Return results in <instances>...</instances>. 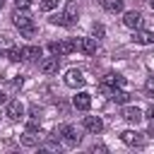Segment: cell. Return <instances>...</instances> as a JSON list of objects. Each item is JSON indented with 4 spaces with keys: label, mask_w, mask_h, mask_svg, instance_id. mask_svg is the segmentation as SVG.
Wrapping results in <instances>:
<instances>
[{
    "label": "cell",
    "mask_w": 154,
    "mask_h": 154,
    "mask_svg": "<svg viewBox=\"0 0 154 154\" xmlns=\"http://www.w3.org/2000/svg\"><path fill=\"white\" fill-rule=\"evenodd\" d=\"M7 58H10L12 63H19V60H22V48H17V46H12V48L7 51Z\"/></svg>",
    "instance_id": "cell-21"
},
{
    "label": "cell",
    "mask_w": 154,
    "mask_h": 154,
    "mask_svg": "<svg viewBox=\"0 0 154 154\" xmlns=\"http://www.w3.org/2000/svg\"><path fill=\"white\" fill-rule=\"evenodd\" d=\"M72 103H75L77 111H89V106H91V94H87V91H77V96L72 99Z\"/></svg>",
    "instance_id": "cell-15"
},
{
    "label": "cell",
    "mask_w": 154,
    "mask_h": 154,
    "mask_svg": "<svg viewBox=\"0 0 154 154\" xmlns=\"http://www.w3.org/2000/svg\"><path fill=\"white\" fill-rule=\"evenodd\" d=\"M142 118H144V113H142L137 106H128V103H125V108H123V120H128L130 125H137Z\"/></svg>",
    "instance_id": "cell-10"
},
{
    "label": "cell",
    "mask_w": 154,
    "mask_h": 154,
    "mask_svg": "<svg viewBox=\"0 0 154 154\" xmlns=\"http://www.w3.org/2000/svg\"><path fill=\"white\" fill-rule=\"evenodd\" d=\"M58 2H60V0H41V5H38V7H41L43 12H51V10H55V7H58Z\"/></svg>",
    "instance_id": "cell-22"
},
{
    "label": "cell",
    "mask_w": 154,
    "mask_h": 154,
    "mask_svg": "<svg viewBox=\"0 0 154 154\" xmlns=\"http://www.w3.org/2000/svg\"><path fill=\"white\" fill-rule=\"evenodd\" d=\"M123 24L128 26V29H142V14L140 12H135V10H130V12H125L123 14Z\"/></svg>",
    "instance_id": "cell-12"
},
{
    "label": "cell",
    "mask_w": 154,
    "mask_h": 154,
    "mask_svg": "<svg viewBox=\"0 0 154 154\" xmlns=\"http://www.w3.org/2000/svg\"><path fill=\"white\" fill-rule=\"evenodd\" d=\"M38 70L43 75H55L60 70V58L58 55H51V58H41L38 60Z\"/></svg>",
    "instance_id": "cell-6"
},
{
    "label": "cell",
    "mask_w": 154,
    "mask_h": 154,
    "mask_svg": "<svg viewBox=\"0 0 154 154\" xmlns=\"http://www.w3.org/2000/svg\"><path fill=\"white\" fill-rule=\"evenodd\" d=\"M144 116H147V118H149V120H154V103H152V106H149V108H147V113H144Z\"/></svg>",
    "instance_id": "cell-27"
},
{
    "label": "cell",
    "mask_w": 154,
    "mask_h": 154,
    "mask_svg": "<svg viewBox=\"0 0 154 154\" xmlns=\"http://www.w3.org/2000/svg\"><path fill=\"white\" fill-rule=\"evenodd\" d=\"M63 79H65V84H67L70 89H79V87H84V82H87V77L82 75V70H75V67L67 70Z\"/></svg>",
    "instance_id": "cell-4"
},
{
    "label": "cell",
    "mask_w": 154,
    "mask_h": 154,
    "mask_svg": "<svg viewBox=\"0 0 154 154\" xmlns=\"http://www.w3.org/2000/svg\"><path fill=\"white\" fill-rule=\"evenodd\" d=\"M149 7H152V10H154V0H149Z\"/></svg>",
    "instance_id": "cell-31"
},
{
    "label": "cell",
    "mask_w": 154,
    "mask_h": 154,
    "mask_svg": "<svg viewBox=\"0 0 154 154\" xmlns=\"http://www.w3.org/2000/svg\"><path fill=\"white\" fill-rule=\"evenodd\" d=\"M101 7L111 14H116V12H123V0H101Z\"/></svg>",
    "instance_id": "cell-19"
},
{
    "label": "cell",
    "mask_w": 154,
    "mask_h": 154,
    "mask_svg": "<svg viewBox=\"0 0 154 154\" xmlns=\"http://www.w3.org/2000/svg\"><path fill=\"white\" fill-rule=\"evenodd\" d=\"M0 103H7V94H2V91H0Z\"/></svg>",
    "instance_id": "cell-29"
},
{
    "label": "cell",
    "mask_w": 154,
    "mask_h": 154,
    "mask_svg": "<svg viewBox=\"0 0 154 154\" xmlns=\"http://www.w3.org/2000/svg\"><path fill=\"white\" fill-rule=\"evenodd\" d=\"M5 116H7L10 120H19V118L24 116V103H22L19 99H10L7 106H5Z\"/></svg>",
    "instance_id": "cell-7"
},
{
    "label": "cell",
    "mask_w": 154,
    "mask_h": 154,
    "mask_svg": "<svg viewBox=\"0 0 154 154\" xmlns=\"http://www.w3.org/2000/svg\"><path fill=\"white\" fill-rule=\"evenodd\" d=\"M75 48H77V51H82L84 55H94V53H96V48H99V43H96V38L84 36V38H75Z\"/></svg>",
    "instance_id": "cell-5"
},
{
    "label": "cell",
    "mask_w": 154,
    "mask_h": 154,
    "mask_svg": "<svg viewBox=\"0 0 154 154\" xmlns=\"http://www.w3.org/2000/svg\"><path fill=\"white\" fill-rule=\"evenodd\" d=\"M132 43H137V46H152V43H154V31L135 29V31H132Z\"/></svg>",
    "instance_id": "cell-9"
},
{
    "label": "cell",
    "mask_w": 154,
    "mask_h": 154,
    "mask_svg": "<svg viewBox=\"0 0 154 154\" xmlns=\"http://www.w3.org/2000/svg\"><path fill=\"white\" fill-rule=\"evenodd\" d=\"M0 10H2V0H0Z\"/></svg>",
    "instance_id": "cell-32"
},
{
    "label": "cell",
    "mask_w": 154,
    "mask_h": 154,
    "mask_svg": "<svg viewBox=\"0 0 154 154\" xmlns=\"http://www.w3.org/2000/svg\"><path fill=\"white\" fill-rule=\"evenodd\" d=\"M144 89H147V91H154V75H152V77L147 79V84H144Z\"/></svg>",
    "instance_id": "cell-25"
},
{
    "label": "cell",
    "mask_w": 154,
    "mask_h": 154,
    "mask_svg": "<svg viewBox=\"0 0 154 154\" xmlns=\"http://www.w3.org/2000/svg\"><path fill=\"white\" fill-rule=\"evenodd\" d=\"M147 94H149V99H154V91H147Z\"/></svg>",
    "instance_id": "cell-30"
},
{
    "label": "cell",
    "mask_w": 154,
    "mask_h": 154,
    "mask_svg": "<svg viewBox=\"0 0 154 154\" xmlns=\"http://www.w3.org/2000/svg\"><path fill=\"white\" fill-rule=\"evenodd\" d=\"M48 51H51L53 55H58V58H65V55H70L72 51H77V48H75V38H65V41H53V43L48 46Z\"/></svg>",
    "instance_id": "cell-3"
},
{
    "label": "cell",
    "mask_w": 154,
    "mask_h": 154,
    "mask_svg": "<svg viewBox=\"0 0 154 154\" xmlns=\"http://www.w3.org/2000/svg\"><path fill=\"white\" fill-rule=\"evenodd\" d=\"M120 140H123L128 147H140V144H142V132H137V130H125V132H120Z\"/></svg>",
    "instance_id": "cell-14"
},
{
    "label": "cell",
    "mask_w": 154,
    "mask_h": 154,
    "mask_svg": "<svg viewBox=\"0 0 154 154\" xmlns=\"http://www.w3.org/2000/svg\"><path fill=\"white\" fill-rule=\"evenodd\" d=\"M19 142L24 147H38L41 144V132L38 130H24V135L19 137Z\"/></svg>",
    "instance_id": "cell-13"
},
{
    "label": "cell",
    "mask_w": 154,
    "mask_h": 154,
    "mask_svg": "<svg viewBox=\"0 0 154 154\" xmlns=\"http://www.w3.org/2000/svg\"><path fill=\"white\" fill-rule=\"evenodd\" d=\"M63 147H65V144H63L60 140H55V137H51V140H46L43 144H38V149H41V152H55V154H60V152H63Z\"/></svg>",
    "instance_id": "cell-18"
},
{
    "label": "cell",
    "mask_w": 154,
    "mask_h": 154,
    "mask_svg": "<svg viewBox=\"0 0 154 154\" xmlns=\"http://www.w3.org/2000/svg\"><path fill=\"white\" fill-rule=\"evenodd\" d=\"M43 58V51L38 46H26L22 48V60H41Z\"/></svg>",
    "instance_id": "cell-17"
},
{
    "label": "cell",
    "mask_w": 154,
    "mask_h": 154,
    "mask_svg": "<svg viewBox=\"0 0 154 154\" xmlns=\"http://www.w3.org/2000/svg\"><path fill=\"white\" fill-rule=\"evenodd\" d=\"M14 5H17V7H29L31 0H14Z\"/></svg>",
    "instance_id": "cell-26"
},
{
    "label": "cell",
    "mask_w": 154,
    "mask_h": 154,
    "mask_svg": "<svg viewBox=\"0 0 154 154\" xmlns=\"http://www.w3.org/2000/svg\"><path fill=\"white\" fill-rule=\"evenodd\" d=\"M108 99H111V101H116V103H128V101H130V94H128V91H123V89L118 87V89H113V91L108 94Z\"/></svg>",
    "instance_id": "cell-20"
},
{
    "label": "cell",
    "mask_w": 154,
    "mask_h": 154,
    "mask_svg": "<svg viewBox=\"0 0 154 154\" xmlns=\"http://www.w3.org/2000/svg\"><path fill=\"white\" fill-rule=\"evenodd\" d=\"M91 152H106V147H103V144H94V147H91Z\"/></svg>",
    "instance_id": "cell-28"
},
{
    "label": "cell",
    "mask_w": 154,
    "mask_h": 154,
    "mask_svg": "<svg viewBox=\"0 0 154 154\" xmlns=\"http://www.w3.org/2000/svg\"><path fill=\"white\" fill-rule=\"evenodd\" d=\"M82 125H84V130H89L91 135H99V132L103 130V120H101L99 116H84V118H82Z\"/></svg>",
    "instance_id": "cell-8"
},
{
    "label": "cell",
    "mask_w": 154,
    "mask_h": 154,
    "mask_svg": "<svg viewBox=\"0 0 154 154\" xmlns=\"http://www.w3.org/2000/svg\"><path fill=\"white\" fill-rule=\"evenodd\" d=\"M101 82H103V84H108V87H113V89H118V87H123V84H125V77H123V75H118V72H106Z\"/></svg>",
    "instance_id": "cell-16"
},
{
    "label": "cell",
    "mask_w": 154,
    "mask_h": 154,
    "mask_svg": "<svg viewBox=\"0 0 154 154\" xmlns=\"http://www.w3.org/2000/svg\"><path fill=\"white\" fill-rule=\"evenodd\" d=\"M12 22H14V26L19 29V34H22L24 38H31V36L36 34L34 17L29 14V10H26V7H17V10H14V14H12Z\"/></svg>",
    "instance_id": "cell-1"
},
{
    "label": "cell",
    "mask_w": 154,
    "mask_h": 154,
    "mask_svg": "<svg viewBox=\"0 0 154 154\" xmlns=\"http://www.w3.org/2000/svg\"><path fill=\"white\" fill-rule=\"evenodd\" d=\"M60 14H63L65 26H72V24L77 22V17H79V10H77V5H75V2H67V5H65V10H63Z\"/></svg>",
    "instance_id": "cell-11"
},
{
    "label": "cell",
    "mask_w": 154,
    "mask_h": 154,
    "mask_svg": "<svg viewBox=\"0 0 154 154\" xmlns=\"http://www.w3.org/2000/svg\"><path fill=\"white\" fill-rule=\"evenodd\" d=\"M94 36H99V38L103 36V26L101 24H94Z\"/></svg>",
    "instance_id": "cell-24"
},
{
    "label": "cell",
    "mask_w": 154,
    "mask_h": 154,
    "mask_svg": "<svg viewBox=\"0 0 154 154\" xmlns=\"http://www.w3.org/2000/svg\"><path fill=\"white\" fill-rule=\"evenodd\" d=\"M55 137L65 144V147H77L79 144V135H77V130L72 128V125H58L55 128Z\"/></svg>",
    "instance_id": "cell-2"
},
{
    "label": "cell",
    "mask_w": 154,
    "mask_h": 154,
    "mask_svg": "<svg viewBox=\"0 0 154 154\" xmlns=\"http://www.w3.org/2000/svg\"><path fill=\"white\" fill-rule=\"evenodd\" d=\"M12 46H14V43H12V38H10L7 34H2V36H0V51H10Z\"/></svg>",
    "instance_id": "cell-23"
}]
</instances>
